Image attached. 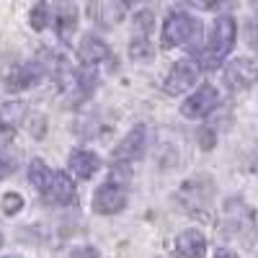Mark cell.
Returning a JSON list of instances; mask_svg holds the SVG:
<instances>
[{
  "mask_svg": "<svg viewBox=\"0 0 258 258\" xmlns=\"http://www.w3.org/2000/svg\"><path fill=\"white\" fill-rule=\"evenodd\" d=\"M212 197H214V183H212V178H207V176H197V178L186 181V183L181 186V191H178V202L183 204V209H186L188 214L204 212V209L209 207Z\"/></svg>",
  "mask_w": 258,
  "mask_h": 258,
  "instance_id": "277c9868",
  "label": "cell"
},
{
  "mask_svg": "<svg viewBox=\"0 0 258 258\" xmlns=\"http://www.w3.org/2000/svg\"><path fill=\"white\" fill-rule=\"evenodd\" d=\"M255 80H258V64L248 57L232 59L225 68V83L232 91H248L250 85H255Z\"/></svg>",
  "mask_w": 258,
  "mask_h": 258,
  "instance_id": "ba28073f",
  "label": "cell"
},
{
  "mask_svg": "<svg viewBox=\"0 0 258 258\" xmlns=\"http://www.w3.org/2000/svg\"><path fill=\"white\" fill-rule=\"evenodd\" d=\"M3 258H18V255H3Z\"/></svg>",
  "mask_w": 258,
  "mask_h": 258,
  "instance_id": "4dcf8cb0",
  "label": "cell"
},
{
  "mask_svg": "<svg viewBox=\"0 0 258 258\" xmlns=\"http://www.w3.org/2000/svg\"><path fill=\"white\" fill-rule=\"evenodd\" d=\"M207 238L199 230H183L176 238V255L178 258H204Z\"/></svg>",
  "mask_w": 258,
  "mask_h": 258,
  "instance_id": "7c38bea8",
  "label": "cell"
},
{
  "mask_svg": "<svg viewBox=\"0 0 258 258\" xmlns=\"http://www.w3.org/2000/svg\"><path fill=\"white\" fill-rule=\"evenodd\" d=\"M245 39H248V44L258 52V26L253 24V21H248V24H245Z\"/></svg>",
  "mask_w": 258,
  "mask_h": 258,
  "instance_id": "cb8c5ba5",
  "label": "cell"
},
{
  "mask_svg": "<svg viewBox=\"0 0 258 258\" xmlns=\"http://www.w3.org/2000/svg\"><path fill=\"white\" fill-rule=\"evenodd\" d=\"M44 135H47V119L41 116V114H34L31 116V137L41 140Z\"/></svg>",
  "mask_w": 258,
  "mask_h": 258,
  "instance_id": "7402d4cb",
  "label": "cell"
},
{
  "mask_svg": "<svg viewBox=\"0 0 258 258\" xmlns=\"http://www.w3.org/2000/svg\"><path fill=\"white\" fill-rule=\"evenodd\" d=\"M26 176H29V183H31L34 188H39V194H41V191L49 186V181H52V168L41 160V158H34V160L29 163Z\"/></svg>",
  "mask_w": 258,
  "mask_h": 258,
  "instance_id": "2e32d148",
  "label": "cell"
},
{
  "mask_svg": "<svg viewBox=\"0 0 258 258\" xmlns=\"http://www.w3.org/2000/svg\"><path fill=\"white\" fill-rule=\"evenodd\" d=\"M47 75L44 62H26V64H18L6 75V88L8 91H26L34 88V85Z\"/></svg>",
  "mask_w": 258,
  "mask_h": 258,
  "instance_id": "30bf717a",
  "label": "cell"
},
{
  "mask_svg": "<svg viewBox=\"0 0 258 258\" xmlns=\"http://www.w3.org/2000/svg\"><path fill=\"white\" fill-rule=\"evenodd\" d=\"M153 24H155V16H153V11H140V13L132 18L135 36H150V31H153Z\"/></svg>",
  "mask_w": 258,
  "mask_h": 258,
  "instance_id": "d6986e66",
  "label": "cell"
},
{
  "mask_svg": "<svg viewBox=\"0 0 258 258\" xmlns=\"http://www.w3.org/2000/svg\"><path fill=\"white\" fill-rule=\"evenodd\" d=\"M129 57L135 62H150L155 57L153 52V44H150V36H135L129 41Z\"/></svg>",
  "mask_w": 258,
  "mask_h": 258,
  "instance_id": "e0dca14e",
  "label": "cell"
},
{
  "mask_svg": "<svg viewBox=\"0 0 258 258\" xmlns=\"http://www.w3.org/2000/svg\"><path fill=\"white\" fill-rule=\"evenodd\" d=\"M214 140H217V137H214V132H212L209 126L199 129V142H202V150H212V147H214Z\"/></svg>",
  "mask_w": 258,
  "mask_h": 258,
  "instance_id": "603a6c76",
  "label": "cell"
},
{
  "mask_svg": "<svg viewBox=\"0 0 258 258\" xmlns=\"http://www.w3.org/2000/svg\"><path fill=\"white\" fill-rule=\"evenodd\" d=\"M68 170L75 178L88 181L101 170V158L93 153V150H75V153L70 155V160H68Z\"/></svg>",
  "mask_w": 258,
  "mask_h": 258,
  "instance_id": "8fae6325",
  "label": "cell"
},
{
  "mask_svg": "<svg viewBox=\"0 0 258 258\" xmlns=\"http://www.w3.org/2000/svg\"><path fill=\"white\" fill-rule=\"evenodd\" d=\"M235 36H238V26H235V18L232 16H220L212 26L209 41H207V49L199 52V68L204 70H217L222 59L230 54V49L235 47Z\"/></svg>",
  "mask_w": 258,
  "mask_h": 258,
  "instance_id": "6da1fadb",
  "label": "cell"
},
{
  "mask_svg": "<svg viewBox=\"0 0 258 258\" xmlns=\"http://www.w3.org/2000/svg\"><path fill=\"white\" fill-rule=\"evenodd\" d=\"M199 73H202V68L194 59H178L173 68H170V73L163 83V91L168 96H181V93H186L188 88L197 85Z\"/></svg>",
  "mask_w": 258,
  "mask_h": 258,
  "instance_id": "5b68a950",
  "label": "cell"
},
{
  "mask_svg": "<svg viewBox=\"0 0 258 258\" xmlns=\"http://www.w3.org/2000/svg\"><path fill=\"white\" fill-rule=\"evenodd\" d=\"M255 11H258V0H255Z\"/></svg>",
  "mask_w": 258,
  "mask_h": 258,
  "instance_id": "1f68e13d",
  "label": "cell"
},
{
  "mask_svg": "<svg viewBox=\"0 0 258 258\" xmlns=\"http://www.w3.org/2000/svg\"><path fill=\"white\" fill-rule=\"evenodd\" d=\"M191 6H199V8H204V11H214V8H220V6H225L227 0H188Z\"/></svg>",
  "mask_w": 258,
  "mask_h": 258,
  "instance_id": "484cf974",
  "label": "cell"
},
{
  "mask_svg": "<svg viewBox=\"0 0 258 258\" xmlns=\"http://www.w3.org/2000/svg\"><path fill=\"white\" fill-rule=\"evenodd\" d=\"M214 258H238V255L230 253V250H217V253H214Z\"/></svg>",
  "mask_w": 258,
  "mask_h": 258,
  "instance_id": "4316f807",
  "label": "cell"
},
{
  "mask_svg": "<svg viewBox=\"0 0 258 258\" xmlns=\"http://www.w3.org/2000/svg\"><path fill=\"white\" fill-rule=\"evenodd\" d=\"M26 119V106L21 101H3L0 103V129H6L8 135H13V129H18Z\"/></svg>",
  "mask_w": 258,
  "mask_h": 258,
  "instance_id": "9a60e30c",
  "label": "cell"
},
{
  "mask_svg": "<svg viewBox=\"0 0 258 258\" xmlns=\"http://www.w3.org/2000/svg\"><path fill=\"white\" fill-rule=\"evenodd\" d=\"M0 248H3V232H0Z\"/></svg>",
  "mask_w": 258,
  "mask_h": 258,
  "instance_id": "f1b7e54d",
  "label": "cell"
},
{
  "mask_svg": "<svg viewBox=\"0 0 258 258\" xmlns=\"http://www.w3.org/2000/svg\"><path fill=\"white\" fill-rule=\"evenodd\" d=\"M121 3H124V6H132V3H135V0H121Z\"/></svg>",
  "mask_w": 258,
  "mask_h": 258,
  "instance_id": "83f0119b",
  "label": "cell"
},
{
  "mask_svg": "<svg viewBox=\"0 0 258 258\" xmlns=\"http://www.w3.org/2000/svg\"><path fill=\"white\" fill-rule=\"evenodd\" d=\"M109 54H111L109 47H106L101 39H96V36H85V39L80 41V47H78V57H80V62H83V64H88V68H93V64L103 62Z\"/></svg>",
  "mask_w": 258,
  "mask_h": 258,
  "instance_id": "5bb4252c",
  "label": "cell"
},
{
  "mask_svg": "<svg viewBox=\"0 0 258 258\" xmlns=\"http://www.w3.org/2000/svg\"><path fill=\"white\" fill-rule=\"evenodd\" d=\"M126 183H129V170L114 168L93 194V212L96 214H119L126 207Z\"/></svg>",
  "mask_w": 258,
  "mask_h": 258,
  "instance_id": "7a4b0ae2",
  "label": "cell"
},
{
  "mask_svg": "<svg viewBox=\"0 0 258 258\" xmlns=\"http://www.w3.org/2000/svg\"><path fill=\"white\" fill-rule=\"evenodd\" d=\"M0 209H3L8 217H13V214H18L21 209H24V197H21V194H16V191L3 194V199H0Z\"/></svg>",
  "mask_w": 258,
  "mask_h": 258,
  "instance_id": "44dd1931",
  "label": "cell"
},
{
  "mask_svg": "<svg viewBox=\"0 0 258 258\" xmlns=\"http://www.w3.org/2000/svg\"><path fill=\"white\" fill-rule=\"evenodd\" d=\"M41 199L47 204H75V183L64 170H52V181L49 186L41 191Z\"/></svg>",
  "mask_w": 258,
  "mask_h": 258,
  "instance_id": "9c48e42d",
  "label": "cell"
},
{
  "mask_svg": "<svg viewBox=\"0 0 258 258\" xmlns=\"http://www.w3.org/2000/svg\"><path fill=\"white\" fill-rule=\"evenodd\" d=\"M147 150V126L145 124H137L126 132V137L114 147V163H132V160H140Z\"/></svg>",
  "mask_w": 258,
  "mask_h": 258,
  "instance_id": "52a82bcc",
  "label": "cell"
},
{
  "mask_svg": "<svg viewBox=\"0 0 258 258\" xmlns=\"http://www.w3.org/2000/svg\"><path fill=\"white\" fill-rule=\"evenodd\" d=\"M217 103H220V91L214 88V85H202V88H197L181 106V114L186 119H204L209 116L214 109H217Z\"/></svg>",
  "mask_w": 258,
  "mask_h": 258,
  "instance_id": "8992f818",
  "label": "cell"
},
{
  "mask_svg": "<svg viewBox=\"0 0 258 258\" xmlns=\"http://www.w3.org/2000/svg\"><path fill=\"white\" fill-rule=\"evenodd\" d=\"M16 170H18V155L13 153V150L0 147V181L13 176Z\"/></svg>",
  "mask_w": 258,
  "mask_h": 258,
  "instance_id": "ffe728a7",
  "label": "cell"
},
{
  "mask_svg": "<svg viewBox=\"0 0 258 258\" xmlns=\"http://www.w3.org/2000/svg\"><path fill=\"white\" fill-rule=\"evenodd\" d=\"M199 39H202V21L188 13H173L163 26L160 44L163 49H173V47H191Z\"/></svg>",
  "mask_w": 258,
  "mask_h": 258,
  "instance_id": "3957f363",
  "label": "cell"
},
{
  "mask_svg": "<svg viewBox=\"0 0 258 258\" xmlns=\"http://www.w3.org/2000/svg\"><path fill=\"white\" fill-rule=\"evenodd\" d=\"M29 24H31V29L34 31H44L47 29V24H49V6L41 0V3H36L34 8H31V13H29Z\"/></svg>",
  "mask_w": 258,
  "mask_h": 258,
  "instance_id": "ac0fdd59",
  "label": "cell"
},
{
  "mask_svg": "<svg viewBox=\"0 0 258 258\" xmlns=\"http://www.w3.org/2000/svg\"><path fill=\"white\" fill-rule=\"evenodd\" d=\"M54 26H57V36L62 41H70L78 29V8L73 3H59L57 13H54Z\"/></svg>",
  "mask_w": 258,
  "mask_h": 258,
  "instance_id": "4fadbf2b",
  "label": "cell"
},
{
  "mask_svg": "<svg viewBox=\"0 0 258 258\" xmlns=\"http://www.w3.org/2000/svg\"><path fill=\"white\" fill-rule=\"evenodd\" d=\"M255 230H258V214H255Z\"/></svg>",
  "mask_w": 258,
  "mask_h": 258,
  "instance_id": "f546056e",
  "label": "cell"
},
{
  "mask_svg": "<svg viewBox=\"0 0 258 258\" xmlns=\"http://www.w3.org/2000/svg\"><path fill=\"white\" fill-rule=\"evenodd\" d=\"M101 253L93 248V245H85V248H75L73 253H70V258H98Z\"/></svg>",
  "mask_w": 258,
  "mask_h": 258,
  "instance_id": "d4e9b609",
  "label": "cell"
}]
</instances>
